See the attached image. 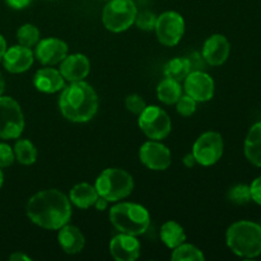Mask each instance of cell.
<instances>
[{
  "label": "cell",
  "mask_w": 261,
  "mask_h": 261,
  "mask_svg": "<svg viewBox=\"0 0 261 261\" xmlns=\"http://www.w3.org/2000/svg\"><path fill=\"white\" fill-rule=\"evenodd\" d=\"M182 96V87L180 82L166 76L160 82L157 87V97L162 103L175 105L177 99Z\"/></svg>",
  "instance_id": "23"
},
{
  "label": "cell",
  "mask_w": 261,
  "mask_h": 261,
  "mask_svg": "<svg viewBox=\"0 0 261 261\" xmlns=\"http://www.w3.org/2000/svg\"><path fill=\"white\" fill-rule=\"evenodd\" d=\"M244 153L251 165L261 168V121L250 127L244 143Z\"/></svg>",
  "instance_id": "20"
},
{
  "label": "cell",
  "mask_w": 261,
  "mask_h": 261,
  "mask_svg": "<svg viewBox=\"0 0 261 261\" xmlns=\"http://www.w3.org/2000/svg\"><path fill=\"white\" fill-rule=\"evenodd\" d=\"M190 65L186 58H175L172 60L168 61L163 69V74L165 76L171 79H175L177 82H184V79L188 76L190 73Z\"/></svg>",
  "instance_id": "25"
},
{
  "label": "cell",
  "mask_w": 261,
  "mask_h": 261,
  "mask_svg": "<svg viewBox=\"0 0 261 261\" xmlns=\"http://www.w3.org/2000/svg\"><path fill=\"white\" fill-rule=\"evenodd\" d=\"M106 2H109V0H106Z\"/></svg>",
  "instance_id": "42"
},
{
  "label": "cell",
  "mask_w": 261,
  "mask_h": 261,
  "mask_svg": "<svg viewBox=\"0 0 261 261\" xmlns=\"http://www.w3.org/2000/svg\"><path fill=\"white\" fill-rule=\"evenodd\" d=\"M109 203H110V201L107 200V199L102 198V196H98V199H97L96 203H94L93 206L97 209V211L103 212V211H106L107 206H109Z\"/></svg>",
  "instance_id": "36"
},
{
  "label": "cell",
  "mask_w": 261,
  "mask_h": 261,
  "mask_svg": "<svg viewBox=\"0 0 261 261\" xmlns=\"http://www.w3.org/2000/svg\"><path fill=\"white\" fill-rule=\"evenodd\" d=\"M33 86L42 93L53 94L65 87V79L63 78L58 69L47 66V68L38 69L36 71L33 76Z\"/></svg>",
  "instance_id": "18"
},
{
  "label": "cell",
  "mask_w": 261,
  "mask_h": 261,
  "mask_svg": "<svg viewBox=\"0 0 261 261\" xmlns=\"http://www.w3.org/2000/svg\"><path fill=\"white\" fill-rule=\"evenodd\" d=\"M140 162L147 168L153 171H165L167 170L172 162L171 150L166 147L160 140H152L145 142L139 149Z\"/></svg>",
  "instance_id": "11"
},
{
  "label": "cell",
  "mask_w": 261,
  "mask_h": 261,
  "mask_svg": "<svg viewBox=\"0 0 261 261\" xmlns=\"http://www.w3.org/2000/svg\"><path fill=\"white\" fill-rule=\"evenodd\" d=\"M15 161L14 150L7 143H0V168H7L12 166Z\"/></svg>",
  "instance_id": "32"
},
{
  "label": "cell",
  "mask_w": 261,
  "mask_h": 261,
  "mask_svg": "<svg viewBox=\"0 0 261 261\" xmlns=\"http://www.w3.org/2000/svg\"><path fill=\"white\" fill-rule=\"evenodd\" d=\"M125 106H126L127 111L139 116L147 107V103H145L144 98L139 94H129L125 99Z\"/></svg>",
  "instance_id": "31"
},
{
  "label": "cell",
  "mask_w": 261,
  "mask_h": 261,
  "mask_svg": "<svg viewBox=\"0 0 261 261\" xmlns=\"http://www.w3.org/2000/svg\"><path fill=\"white\" fill-rule=\"evenodd\" d=\"M186 59H188L191 71L205 70V66L208 65V64H206V61L204 60L203 55H201L200 53H193L191 55H189Z\"/></svg>",
  "instance_id": "33"
},
{
  "label": "cell",
  "mask_w": 261,
  "mask_h": 261,
  "mask_svg": "<svg viewBox=\"0 0 261 261\" xmlns=\"http://www.w3.org/2000/svg\"><path fill=\"white\" fill-rule=\"evenodd\" d=\"M58 231L59 245L65 254L75 255L82 252V250L84 249V245H86V239H84L83 233L78 227L66 223Z\"/></svg>",
  "instance_id": "19"
},
{
  "label": "cell",
  "mask_w": 261,
  "mask_h": 261,
  "mask_svg": "<svg viewBox=\"0 0 261 261\" xmlns=\"http://www.w3.org/2000/svg\"><path fill=\"white\" fill-rule=\"evenodd\" d=\"M68 53L69 47L65 41L56 37H48L38 41L33 54L42 65L53 66L60 64Z\"/></svg>",
  "instance_id": "13"
},
{
  "label": "cell",
  "mask_w": 261,
  "mask_h": 261,
  "mask_svg": "<svg viewBox=\"0 0 261 261\" xmlns=\"http://www.w3.org/2000/svg\"><path fill=\"white\" fill-rule=\"evenodd\" d=\"M229 53H231V45L226 36L216 33L206 38L201 55L208 65L219 66L226 63L227 59L229 58Z\"/></svg>",
  "instance_id": "14"
},
{
  "label": "cell",
  "mask_w": 261,
  "mask_h": 261,
  "mask_svg": "<svg viewBox=\"0 0 261 261\" xmlns=\"http://www.w3.org/2000/svg\"><path fill=\"white\" fill-rule=\"evenodd\" d=\"M250 191H251L252 201L261 206V176L252 181L250 185Z\"/></svg>",
  "instance_id": "34"
},
{
  "label": "cell",
  "mask_w": 261,
  "mask_h": 261,
  "mask_svg": "<svg viewBox=\"0 0 261 261\" xmlns=\"http://www.w3.org/2000/svg\"><path fill=\"white\" fill-rule=\"evenodd\" d=\"M25 214L36 226L58 231L71 218V203L60 190L48 189L31 196L25 205Z\"/></svg>",
  "instance_id": "1"
},
{
  "label": "cell",
  "mask_w": 261,
  "mask_h": 261,
  "mask_svg": "<svg viewBox=\"0 0 261 261\" xmlns=\"http://www.w3.org/2000/svg\"><path fill=\"white\" fill-rule=\"evenodd\" d=\"M161 240L168 249L173 250L186 241L184 227L176 221H167L162 224L160 232Z\"/></svg>",
  "instance_id": "22"
},
{
  "label": "cell",
  "mask_w": 261,
  "mask_h": 261,
  "mask_svg": "<svg viewBox=\"0 0 261 261\" xmlns=\"http://www.w3.org/2000/svg\"><path fill=\"white\" fill-rule=\"evenodd\" d=\"M98 196L99 195L97 193L94 185H89L87 182H81L73 186V189L69 193V200L76 208L88 209L94 205Z\"/></svg>",
  "instance_id": "21"
},
{
  "label": "cell",
  "mask_w": 261,
  "mask_h": 261,
  "mask_svg": "<svg viewBox=\"0 0 261 261\" xmlns=\"http://www.w3.org/2000/svg\"><path fill=\"white\" fill-rule=\"evenodd\" d=\"M155 36L157 40L163 46L172 47L176 46L181 41L185 33V19L182 15L173 10L162 13L157 15V22H155Z\"/></svg>",
  "instance_id": "10"
},
{
  "label": "cell",
  "mask_w": 261,
  "mask_h": 261,
  "mask_svg": "<svg viewBox=\"0 0 261 261\" xmlns=\"http://www.w3.org/2000/svg\"><path fill=\"white\" fill-rule=\"evenodd\" d=\"M138 8L133 0H109L102 12V22L114 33L129 30L135 22Z\"/></svg>",
  "instance_id": "6"
},
{
  "label": "cell",
  "mask_w": 261,
  "mask_h": 261,
  "mask_svg": "<svg viewBox=\"0 0 261 261\" xmlns=\"http://www.w3.org/2000/svg\"><path fill=\"white\" fill-rule=\"evenodd\" d=\"M9 260L10 261H31L32 260V257H30L28 255H25L24 252H14V254H12L9 256Z\"/></svg>",
  "instance_id": "37"
},
{
  "label": "cell",
  "mask_w": 261,
  "mask_h": 261,
  "mask_svg": "<svg viewBox=\"0 0 261 261\" xmlns=\"http://www.w3.org/2000/svg\"><path fill=\"white\" fill-rule=\"evenodd\" d=\"M155 22H157V15L149 10H144V12L138 13L134 23L139 30L153 31L155 27Z\"/></svg>",
  "instance_id": "30"
},
{
  "label": "cell",
  "mask_w": 261,
  "mask_h": 261,
  "mask_svg": "<svg viewBox=\"0 0 261 261\" xmlns=\"http://www.w3.org/2000/svg\"><path fill=\"white\" fill-rule=\"evenodd\" d=\"M40 30L35 24L25 23L22 24L17 31V40L18 43L24 47H33L40 41Z\"/></svg>",
  "instance_id": "27"
},
{
  "label": "cell",
  "mask_w": 261,
  "mask_h": 261,
  "mask_svg": "<svg viewBox=\"0 0 261 261\" xmlns=\"http://www.w3.org/2000/svg\"><path fill=\"white\" fill-rule=\"evenodd\" d=\"M3 182H4V175H3V171L0 168V188L3 186Z\"/></svg>",
  "instance_id": "41"
},
{
  "label": "cell",
  "mask_w": 261,
  "mask_h": 261,
  "mask_svg": "<svg viewBox=\"0 0 261 261\" xmlns=\"http://www.w3.org/2000/svg\"><path fill=\"white\" fill-rule=\"evenodd\" d=\"M4 89H5V81L4 78H3L2 73H0V97H2L3 93H4Z\"/></svg>",
  "instance_id": "40"
},
{
  "label": "cell",
  "mask_w": 261,
  "mask_h": 261,
  "mask_svg": "<svg viewBox=\"0 0 261 261\" xmlns=\"http://www.w3.org/2000/svg\"><path fill=\"white\" fill-rule=\"evenodd\" d=\"M35 61V54L30 47H24L22 45H15L7 48L3 56L4 68L12 74L24 73L32 66Z\"/></svg>",
  "instance_id": "16"
},
{
  "label": "cell",
  "mask_w": 261,
  "mask_h": 261,
  "mask_svg": "<svg viewBox=\"0 0 261 261\" xmlns=\"http://www.w3.org/2000/svg\"><path fill=\"white\" fill-rule=\"evenodd\" d=\"M223 138L217 132H205L195 140L191 153L195 157L196 163L209 167L218 162L223 155Z\"/></svg>",
  "instance_id": "9"
},
{
  "label": "cell",
  "mask_w": 261,
  "mask_h": 261,
  "mask_svg": "<svg viewBox=\"0 0 261 261\" xmlns=\"http://www.w3.org/2000/svg\"><path fill=\"white\" fill-rule=\"evenodd\" d=\"M184 89L196 102H208L213 98L216 84L205 70H196L190 71L184 79Z\"/></svg>",
  "instance_id": "12"
},
{
  "label": "cell",
  "mask_w": 261,
  "mask_h": 261,
  "mask_svg": "<svg viewBox=\"0 0 261 261\" xmlns=\"http://www.w3.org/2000/svg\"><path fill=\"white\" fill-rule=\"evenodd\" d=\"M110 221L121 233L140 236L150 226V214L143 205L137 203H117L110 209Z\"/></svg>",
  "instance_id": "4"
},
{
  "label": "cell",
  "mask_w": 261,
  "mask_h": 261,
  "mask_svg": "<svg viewBox=\"0 0 261 261\" xmlns=\"http://www.w3.org/2000/svg\"><path fill=\"white\" fill-rule=\"evenodd\" d=\"M59 71L65 82H69V83L84 81L91 71V61L83 54L66 55L65 59L60 63Z\"/></svg>",
  "instance_id": "17"
},
{
  "label": "cell",
  "mask_w": 261,
  "mask_h": 261,
  "mask_svg": "<svg viewBox=\"0 0 261 261\" xmlns=\"http://www.w3.org/2000/svg\"><path fill=\"white\" fill-rule=\"evenodd\" d=\"M15 160L23 166H31L37 160V148L31 140L18 139L14 144Z\"/></svg>",
  "instance_id": "24"
},
{
  "label": "cell",
  "mask_w": 261,
  "mask_h": 261,
  "mask_svg": "<svg viewBox=\"0 0 261 261\" xmlns=\"http://www.w3.org/2000/svg\"><path fill=\"white\" fill-rule=\"evenodd\" d=\"M24 130V116L19 103L9 96L0 97V138L18 139Z\"/></svg>",
  "instance_id": "7"
},
{
  "label": "cell",
  "mask_w": 261,
  "mask_h": 261,
  "mask_svg": "<svg viewBox=\"0 0 261 261\" xmlns=\"http://www.w3.org/2000/svg\"><path fill=\"white\" fill-rule=\"evenodd\" d=\"M171 260L172 261H204L203 251L198 249L196 246L191 244H181L176 249H173L172 255H171Z\"/></svg>",
  "instance_id": "26"
},
{
  "label": "cell",
  "mask_w": 261,
  "mask_h": 261,
  "mask_svg": "<svg viewBox=\"0 0 261 261\" xmlns=\"http://www.w3.org/2000/svg\"><path fill=\"white\" fill-rule=\"evenodd\" d=\"M226 244L234 255L255 259L261 255V226L252 221L232 223L226 232Z\"/></svg>",
  "instance_id": "3"
},
{
  "label": "cell",
  "mask_w": 261,
  "mask_h": 261,
  "mask_svg": "<svg viewBox=\"0 0 261 261\" xmlns=\"http://www.w3.org/2000/svg\"><path fill=\"white\" fill-rule=\"evenodd\" d=\"M140 130L152 140H162L170 135L172 122L167 112L160 106H147L138 119Z\"/></svg>",
  "instance_id": "8"
},
{
  "label": "cell",
  "mask_w": 261,
  "mask_h": 261,
  "mask_svg": "<svg viewBox=\"0 0 261 261\" xmlns=\"http://www.w3.org/2000/svg\"><path fill=\"white\" fill-rule=\"evenodd\" d=\"M182 162H184V165H185L188 168L194 167V166L196 165V160H195V157H194L193 153H188V154L184 157Z\"/></svg>",
  "instance_id": "38"
},
{
  "label": "cell",
  "mask_w": 261,
  "mask_h": 261,
  "mask_svg": "<svg viewBox=\"0 0 261 261\" xmlns=\"http://www.w3.org/2000/svg\"><path fill=\"white\" fill-rule=\"evenodd\" d=\"M7 48V41H5V38L0 35V61L3 60V56H4Z\"/></svg>",
  "instance_id": "39"
},
{
  "label": "cell",
  "mask_w": 261,
  "mask_h": 261,
  "mask_svg": "<svg viewBox=\"0 0 261 261\" xmlns=\"http://www.w3.org/2000/svg\"><path fill=\"white\" fill-rule=\"evenodd\" d=\"M227 199L234 205H246L250 201H252L250 185L237 184V185L232 186L227 193Z\"/></svg>",
  "instance_id": "28"
},
{
  "label": "cell",
  "mask_w": 261,
  "mask_h": 261,
  "mask_svg": "<svg viewBox=\"0 0 261 261\" xmlns=\"http://www.w3.org/2000/svg\"><path fill=\"white\" fill-rule=\"evenodd\" d=\"M94 188L99 196L110 203H117L133 193L134 178L122 168H106L97 177Z\"/></svg>",
  "instance_id": "5"
},
{
  "label": "cell",
  "mask_w": 261,
  "mask_h": 261,
  "mask_svg": "<svg viewBox=\"0 0 261 261\" xmlns=\"http://www.w3.org/2000/svg\"><path fill=\"white\" fill-rule=\"evenodd\" d=\"M33 0H5V3L8 4V7H10L12 9L20 10L27 8L28 5H31Z\"/></svg>",
  "instance_id": "35"
},
{
  "label": "cell",
  "mask_w": 261,
  "mask_h": 261,
  "mask_svg": "<svg viewBox=\"0 0 261 261\" xmlns=\"http://www.w3.org/2000/svg\"><path fill=\"white\" fill-rule=\"evenodd\" d=\"M175 105L178 114H180L181 116L185 117L191 116L193 114H195L196 107H198V102L194 98H191L190 96H188V94H182V96L177 99V102H176Z\"/></svg>",
  "instance_id": "29"
},
{
  "label": "cell",
  "mask_w": 261,
  "mask_h": 261,
  "mask_svg": "<svg viewBox=\"0 0 261 261\" xmlns=\"http://www.w3.org/2000/svg\"><path fill=\"white\" fill-rule=\"evenodd\" d=\"M140 249L137 236L132 234L120 232L110 241V254L117 261H135L140 256Z\"/></svg>",
  "instance_id": "15"
},
{
  "label": "cell",
  "mask_w": 261,
  "mask_h": 261,
  "mask_svg": "<svg viewBox=\"0 0 261 261\" xmlns=\"http://www.w3.org/2000/svg\"><path fill=\"white\" fill-rule=\"evenodd\" d=\"M98 96L91 84L84 81L71 82L61 89L59 107L66 120L71 122H87L98 111Z\"/></svg>",
  "instance_id": "2"
}]
</instances>
